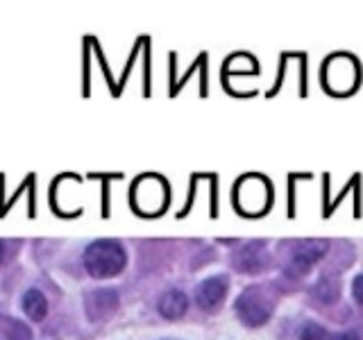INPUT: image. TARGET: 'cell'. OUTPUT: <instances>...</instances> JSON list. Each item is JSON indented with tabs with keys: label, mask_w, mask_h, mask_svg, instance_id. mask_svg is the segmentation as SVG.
<instances>
[{
	"label": "cell",
	"mask_w": 363,
	"mask_h": 340,
	"mask_svg": "<svg viewBox=\"0 0 363 340\" xmlns=\"http://www.w3.org/2000/svg\"><path fill=\"white\" fill-rule=\"evenodd\" d=\"M125 264H128L125 249L121 247V243L109 241V238L94 241L84 249V268L89 270L91 277H113L125 268Z\"/></svg>",
	"instance_id": "cell-1"
},
{
	"label": "cell",
	"mask_w": 363,
	"mask_h": 340,
	"mask_svg": "<svg viewBox=\"0 0 363 340\" xmlns=\"http://www.w3.org/2000/svg\"><path fill=\"white\" fill-rule=\"evenodd\" d=\"M236 313L247 327H259L264 324L270 313H272V302L266 298L264 290L259 288H247L238 295L236 300Z\"/></svg>",
	"instance_id": "cell-2"
},
{
	"label": "cell",
	"mask_w": 363,
	"mask_h": 340,
	"mask_svg": "<svg viewBox=\"0 0 363 340\" xmlns=\"http://www.w3.org/2000/svg\"><path fill=\"white\" fill-rule=\"evenodd\" d=\"M325 252H327V241H304L298 249H295V254L291 259L289 275L300 277L304 272H309L311 266L315 261H320Z\"/></svg>",
	"instance_id": "cell-3"
},
{
	"label": "cell",
	"mask_w": 363,
	"mask_h": 340,
	"mask_svg": "<svg viewBox=\"0 0 363 340\" xmlns=\"http://www.w3.org/2000/svg\"><path fill=\"white\" fill-rule=\"evenodd\" d=\"M227 286H230V281H227L225 275H216V277L200 281V286L196 288L198 304L202 309H213V306L225 298Z\"/></svg>",
	"instance_id": "cell-4"
},
{
	"label": "cell",
	"mask_w": 363,
	"mask_h": 340,
	"mask_svg": "<svg viewBox=\"0 0 363 340\" xmlns=\"http://www.w3.org/2000/svg\"><path fill=\"white\" fill-rule=\"evenodd\" d=\"M189 309V300L186 295L173 288L162 295V300H159V313H162L164 317H170V320H175V317H182L186 313Z\"/></svg>",
	"instance_id": "cell-5"
},
{
	"label": "cell",
	"mask_w": 363,
	"mask_h": 340,
	"mask_svg": "<svg viewBox=\"0 0 363 340\" xmlns=\"http://www.w3.org/2000/svg\"><path fill=\"white\" fill-rule=\"evenodd\" d=\"M264 261H266L264 247L252 243V245L243 247L241 254L236 256V268L243 270V272H255V270H259L261 266H264Z\"/></svg>",
	"instance_id": "cell-6"
},
{
	"label": "cell",
	"mask_w": 363,
	"mask_h": 340,
	"mask_svg": "<svg viewBox=\"0 0 363 340\" xmlns=\"http://www.w3.org/2000/svg\"><path fill=\"white\" fill-rule=\"evenodd\" d=\"M23 311H26L32 320H43L45 313H48V302H45L43 293L37 288H30L23 295Z\"/></svg>",
	"instance_id": "cell-7"
},
{
	"label": "cell",
	"mask_w": 363,
	"mask_h": 340,
	"mask_svg": "<svg viewBox=\"0 0 363 340\" xmlns=\"http://www.w3.org/2000/svg\"><path fill=\"white\" fill-rule=\"evenodd\" d=\"M94 304L102 306V313L116 309V293H113V290H96V293H91V306H94Z\"/></svg>",
	"instance_id": "cell-8"
},
{
	"label": "cell",
	"mask_w": 363,
	"mask_h": 340,
	"mask_svg": "<svg viewBox=\"0 0 363 340\" xmlns=\"http://www.w3.org/2000/svg\"><path fill=\"white\" fill-rule=\"evenodd\" d=\"M302 340H336V334H329L325 327L315 322H306L302 329Z\"/></svg>",
	"instance_id": "cell-9"
},
{
	"label": "cell",
	"mask_w": 363,
	"mask_h": 340,
	"mask_svg": "<svg viewBox=\"0 0 363 340\" xmlns=\"http://www.w3.org/2000/svg\"><path fill=\"white\" fill-rule=\"evenodd\" d=\"M313 293L323 302H334V298L338 295V283L334 279L332 281H329V279H320V281H318V286L313 288Z\"/></svg>",
	"instance_id": "cell-10"
},
{
	"label": "cell",
	"mask_w": 363,
	"mask_h": 340,
	"mask_svg": "<svg viewBox=\"0 0 363 340\" xmlns=\"http://www.w3.org/2000/svg\"><path fill=\"white\" fill-rule=\"evenodd\" d=\"M352 295H354V300L359 304H363V275H359L354 283H352Z\"/></svg>",
	"instance_id": "cell-11"
},
{
	"label": "cell",
	"mask_w": 363,
	"mask_h": 340,
	"mask_svg": "<svg viewBox=\"0 0 363 340\" xmlns=\"http://www.w3.org/2000/svg\"><path fill=\"white\" fill-rule=\"evenodd\" d=\"M0 256H3V247H0Z\"/></svg>",
	"instance_id": "cell-12"
}]
</instances>
